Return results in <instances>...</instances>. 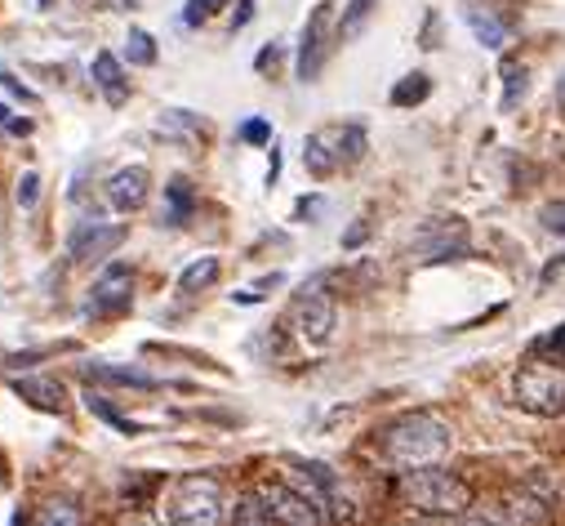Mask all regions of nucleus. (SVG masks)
Wrapping results in <instances>:
<instances>
[{
    "instance_id": "9b49d317",
    "label": "nucleus",
    "mask_w": 565,
    "mask_h": 526,
    "mask_svg": "<svg viewBox=\"0 0 565 526\" xmlns=\"http://www.w3.org/2000/svg\"><path fill=\"white\" fill-rule=\"evenodd\" d=\"M10 388L19 392L23 402H32L36 411H50V415H63L67 411V388L50 375H23V379H10Z\"/></svg>"
},
{
    "instance_id": "473e14b6",
    "label": "nucleus",
    "mask_w": 565,
    "mask_h": 526,
    "mask_svg": "<svg viewBox=\"0 0 565 526\" xmlns=\"http://www.w3.org/2000/svg\"><path fill=\"white\" fill-rule=\"evenodd\" d=\"M561 107H565V81H561Z\"/></svg>"
},
{
    "instance_id": "dca6fc26",
    "label": "nucleus",
    "mask_w": 565,
    "mask_h": 526,
    "mask_svg": "<svg viewBox=\"0 0 565 526\" xmlns=\"http://www.w3.org/2000/svg\"><path fill=\"white\" fill-rule=\"evenodd\" d=\"M232 526H276V517H271L267 499H263L258 491H249V495L236 499V508H232Z\"/></svg>"
},
{
    "instance_id": "f257e3e1",
    "label": "nucleus",
    "mask_w": 565,
    "mask_h": 526,
    "mask_svg": "<svg viewBox=\"0 0 565 526\" xmlns=\"http://www.w3.org/2000/svg\"><path fill=\"white\" fill-rule=\"evenodd\" d=\"M450 446H455V438H450V429L437 420V415H423V411H414V415H401L387 433H383V455L396 464V469H428V464H441L446 455H450Z\"/></svg>"
},
{
    "instance_id": "bb28decb",
    "label": "nucleus",
    "mask_w": 565,
    "mask_h": 526,
    "mask_svg": "<svg viewBox=\"0 0 565 526\" xmlns=\"http://www.w3.org/2000/svg\"><path fill=\"white\" fill-rule=\"evenodd\" d=\"M267 135H271L267 120H245V129H241V139H245V144H267Z\"/></svg>"
},
{
    "instance_id": "423d86ee",
    "label": "nucleus",
    "mask_w": 565,
    "mask_h": 526,
    "mask_svg": "<svg viewBox=\"0 0 565 526\" xmlns=\"http://www.w3.org/2000/svg\"><path fill=\"white\" fill-rule=\"evenodd\" d=\"M258 495L267 499L276 526H321V517H326V508L303 486H290V482H267V486H258Z\"/></svg>"
},
{
    "instance_id": "ddd939ff",
    "label": "nucleus",
    "mask_w": 565,
    "mask_h": 526,
    "mask_svg": "<svg viewBox=\"0 0 565 526\" xmlns=\"http://www.w3.org/2000/svg\"><path fill=\"white\" fill-rule=\"evenodd\" d=\"M94 85L103 90V98H107L111 107H120V103L129 98V81H125V72H120V63H116L111 50H98V54H94Z\"/></svg>"
},
{
    "instance_id": "f704fd0d",
    "label": "nucleus",
    "mask_w": 565,
    "mask_h": 526,
    "mask_svg": "<svg viewBox=\"0 0 565 526\" xmlns=\"http://www.w3.org/2000/svg\"><path fill=\"white\" fill-rule=\"evenodd\" d=\"M561 263H565V259H561Z\"/></svg>"
},
{
    "instance_id": "f8f14e48",
    "label": "nucleus",
    "mask_w": 565,
    "mask_h": 526,
    "mask_svg": "<svg viewBox=\"0 0 565 526\" xmlns=\"http://www.w3.org/2000/svg\"><path fill=\"white\" fill-rule=\"evenodd\" d=\"M148 188H152L148 170H143V166H129V170H116V175L107 179V201H111L120 214H129V210H143Z\"/></svg>"
},
{
    "instance_id": "412c9836",
    "label": "nucleus",
    "mask_w": 565,
    "mask_h": 526,
    "mask_svg": "<svg viewBox=\"0 0 565 526\" xmlns=\"http://www.w3.org/2000/svg\"><path fill=\"white\" fill-rule=\"evenodd\" d=\"M166 201H170L166 219H170V223H188V214H192V183H188V179H174V183L166 188Z\"/></svg>"
},
{
    "instance_id": "39448f33",
    "label": "nucleus",
    "mask_w": 565,
    "mask_h": 526,
    "mask_svg": "<svg viewBox=\"0 0 565 526\" xmlns=\"http://www.w3.org/2000/svg\"><path fill=\"white\" fill-rule=\"evenodd\" d=\"M512 392H516V402H521L530 415H543V420L565 415V375H561L556 366H547V361L521 366Z\"/></svg>"
},
{
    "instance_id": "2eb2a0df",
    "label": "nucleus",
    "mask_w": 565,
    "mask_h": 526,
    "mask_svg": "<svg viewBox=\"0 0 565 526\" xmlns=\"http://www.w3.org/2000/svg\"><path fill=\"white\" fill-rule=\"evenodd\" d=\"M468 28H472L477 41L490 45V50H503V45H508V28H503V19H494L486 6H472V10H468Z\"/></svg>"
},
{
    "instance_id": "20e7f679",
    "label": "nucleus",
    "mask_w": 565,
    "mask_h": 526,
    "mask_svg": "<svg viewBox=\"0 0 565 526\" xmlns=\"http://www.w3.org/2000/svg\"><path fill=\"white\" fill-rule=\"evenodd\" d=\"M361 152H365V129L361 125H330V129H317V135H308L303 166H308V175L326 179V175L361 161Z\"/></svg>"
},
{
    "instance_id": "b1692460",
    "label": "nucleus",
    "mask_w": 565,
    "mask_h": 526,
    "mask_svg": "<svg viewBox=\"0 0 565 526\" xmlns=\"http://www.w3.org/2000/svg\"><path fill=\"white\" fill-rule=\"evenodd\" d=\"M14 201H19V210H36V201H41V175H36V170H28V175L19 179Z\"/></svg>"
},
{
    "instance_id": "0eeeda50",
    "label": "nucleus",
    "mask_w": 565,
    "mask_h": 526,
    "mask_svg": "<svg viewBox=\"0 0 565 526\" xmlns=\"http://www.w3.org/2000/svg\"><path fill=\"white\" fill-rule=\"evenodd\" d=\"M129 291H134V273H129V263L116 259V263H107V269L98 273L85 313H94V317H116V313L129 308Z\"/></svg>"
},
{
    "instance_id": "393cba45",
    "label": "nucleus",
    "mask_w": 565,
    "mask_h": 526,
    "mask_svg": "<svg viewBox=\"0 0 565 526\" xmlns=\"http://www.w3.org/2000/svg\"><path fill=\"white\" fill-rule=\"evenodd\" d=\"M223 6V0H188V10H183V23L188 28H196V23H205L214 10Z\"/></svg>"
},
{
    "instance_id": "9d476101",
    "label": "nucleus",
    "mask_w": 565,
    "mask_h": 526,
    "mask_svg": "<svg viewBox=\"0 0 565 526\" xmlns=\"http://www.w3.org/2000/svg\"><path fill=\"white\" fill-rule=\"evenodd\" d=\"M120 241H125V228L89 219V223H81V228L72 232V245H67V250H72L76 263H94V259H107Z\"/></svg>"
},
{
    "instance_id": "7ed1b4c3",
    "label": "nucleus",
    "mask_w": 565,
    "mask_h": 526,
    "mask_svg": "<svg viewBox=\"0 0 565 526\" xmlns=\"http://www.w3.org/2000/svg\"><path fill=\"white\" fill-rule=\"evenodd\" d=\"M405 499L423 513H441V517H455V513H468L472 508V491L463 477L428 464V469H409L405 473Z\"/></svg>"
},
{
    "instance_id": "f3484780",
    "label": "nucleus",
    "mask_w": 565,
    "mask_h": 526,
    "mask_svg": "<svg viewBox=\"0 0 565 526\" xmlns=\"http://www.w3.org/2000/svg\"><path fill=\"white\" fill-rule=\"evenodd\" d=\"M214 282H218V259H214V254L188 263V269L179 273V291H183V295H196V291H205V286H214Z\"/></svg>"
},
{
    "instance_id": "a211bd4d",
    "label": "nucleus",
    "mask_w": 565,
    "mask_h": 526,
    "mask_svg": "<svg viewBox=\"0 0 565 526\" xmlns=\"http://www.w3.org/2000/svg\"><path fill=\"white\" fill-rule=\"evenodd\" d=\"M32 526H85V517H81V508L72 499H50V504H41Z\"/></svg>"
},
{
    "instance_id": "6e6552de",
    "label": "nucleus",
    "mask_w": 565,
    "mask_h": 526,
    "mask_svg": "<svg viewBox=\"0 0 565 526\" xmlns=\"http://www.w3.org/2000/svg\"><path fill=\"white\" fill-rule=\"evenodd\" d=\"M330 0H321V6L308 14V23H303V41H299V81L303 85H312L317 81V72H321V63H326V50H330Z\"/></svg>"
},
{
    "instance_id": "7c9ffc66",
    "label": "nucleus",
    "mask_w": 565,
    "mask_h": 526,
    "mask_svg": "<svg viewBox=\"0 0 565 526\" xmlns=\"http://www.w3.org/2000/svg\"><path fill=\"white\" fill-rule=\"evenodd\" d=\"M125 526H161V522H157V517H148V513H138V517H129Z\"/></svg>"
},
{
    "instance_id": "2f4dec72",
    "label": "nucleus",
    "mask_w": 565,
    "mask_h": 526,
    "mask_svg": "<svg viewBox=\"0 0 565 526\" xmlns=\"http://www.w3.org/2000/svg\"><path fill=\"white\" fill-rule=\"evenodd\" d=\"M103 6H107V10H134L138 0H103Z\"/></svg>"
},
{
    "instance_id": "c756f323",
    "label": "nucleus",
    "mask_w": 565,
    "mask_h": 526,
    "mask_svg": "<svg viewBox=\"0 0 565 526\" xmlns=\"http://www.w3.org/2000/svg\"><path fill=\"white\" fill-rule=\"evenodd\" d=\"M455 526H503V522H490V517H459Z\"/></svg>"
},
{
    "instance_id": "c85d7f7f",
    "label": "nucleus",
    "mask_w": 565,
    "mask_h": 526,
    "mask_svg": "<svg viewBox=\"0 0 565 526\" xmlns=\"http://www.w3.org/2000/svg\"><path fill=\"white\" fill-rule=\"evenodd\" d=\"M254 19V0H241V10H236V19H232V28H245Z\"/></svg>"
},
{
    "instance_id": "5701e85b",
    "label": "nucleus",
    "mask_w": 565,
    "mask_h": 526,
    "mask_svg": "<svg viewBox=\"0 0 565 526\" xmlns=\"http://www.w3.org/2000/svg\"><path fill=\"white\" fill-rule=\"evenodd\" d=\"M374 14V0H352L348 6V14H343V28H339V36L348 41V36H356L361 28H365V19Z\"/></svg>"
},
{
    "instance_id": "f03ea898",
    "label": "nucleus",
    "mask_w": 565,
    "mask_h": 526,
    "mask_svg": "<svg viewBox=\"0 0 565 526\" xmlns=\"http://www.w3.org/2000/svg\"><path fill=\"white\" fill-rule=\"evenodd\" d=\"M227 495L210 473H183L166 495V526H223Z\"/></svg>"
},
{
    "instance_id": "4be33fe9",
    "label": "nucleus",
    "mask_w": 565,
    "mask_h": 526,
    "mask_svg": "<svg viewBox=\"0 0 565 526\" xmlns=\"http://www.w3.org/2000/svg\"><path fill=\"white\" fill-rule=\"evenodd\" d=\"M525 76H530L525 63H503V81H508V85H503V107H508V112L525 98Z\"/></svg>"
},
{
    "instance_id": "a878e982",
    "label": "nucleus",
    "mask_w": 565,
    "mask_h": 526,
    "mask_svg": "<svg viewBox=\"0 0 565 526\" xmlns=\"http://www.w3.org/2000/svg\"><path fill=\"white\" fill-rule=\"evenodd\" d=\"M539 223H543L547 232H561V236H565V201L543 206V210H539Z\"/></svg>"
},
{
    "instance_id": "6ab92c4d",
    "label": "nucleus",
    "mask_w": 565,
    "mask_h": 526,
    "mask_svg": "<svg viewBox=\"0 0 565 526\" xmlns=\"http://www.w3.org/2000/svg\"><path fill=\"white\" fill-rule=\"evenodd\" d=\"M428 94H433V81L423 76V72H409V76L392 90V103H396V107H414V103H423Z\"/></svg>"
},
{
    "instance_id": "4468645a",
    "label": "nucleus",
    "mask_w": 565,
    "mask_h": 526,
    "mask_svg": "<svg viewBox=\"0 0 565 526\" xmlns=\"http://www.w3.org/2000/svg\"><path fill=\"white\" fill-rule=\"evenodd\" d=\"M89 379L98 383H125V388H161L157 375H143V370H129V366H85Z\"/></svg>"
},
{
    "instance_id": "cd10ccee",
    "label": "nucleus",
    "mask_w": 565,
    "mask_h": 526,
    "mask_svg": "<svg viewBox=\"0 0 565 526\" xmlns=\"http://www.w3.org/2000/svg\"><path fill=\"white\" fill-rule=\"evenodd\" d=\"M0 85H6L10 94H19L23 103H36V94H32V90H23V81H19V76H10V72H0Z\"/></svg>"
},
{
    "instance_id": "72a5a7b5",
    "label": "nucleus",
    "mask_w": 565,
    "mask_h": 526,
    "mask_svg": "<svg viewBox=\"0 0 565 526\" xmlns=\"http://www.w3.org/2000/svg\"><path fill=\"white\" fill-rule=\"evenodd\" d=\"M41 6H54V0H41Z\"/></svg>"
},
{
    "instance_id": "aec40b11",
    "label": "nucleus",
    "mask_w": 565,
    "mask_h": 526,
    "mask_svg": "<svg viewBox=\"0 0 565 526\" xmlns=\"http://www.w3.org/2000/svg\"><path fill=\"white\" fill-rule=\"evenodd\" d=\"M125 54H129V63H138V67H152V63H157V41H152L143 28H129Z\"/></svg>"
},
{
    "instance_id": "1a4fd4ad",
    "label": "nucleus",
    "mask_w": 565,
    "mask_h": 526,
    "mask_svg": "<svg viewBox=\"0 0 565 526\" xmlns=\"http://www.w3.org/2000/svg\"><path fill=\"white\" fill-rule=\"evenodd\" d=\"M295 326H299V335L312 344V348H321V344H330V330H334V299L326 295V291H299V299H295Z\"/></svg>"
}]
</instances>
